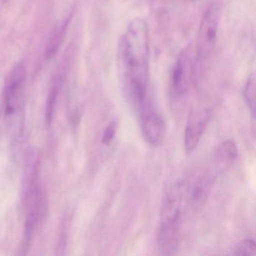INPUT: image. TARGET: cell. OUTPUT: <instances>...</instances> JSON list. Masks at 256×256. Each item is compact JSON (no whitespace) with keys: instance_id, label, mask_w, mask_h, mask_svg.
<instances>
[{"instance_id":"6da1fadb","label":"cell","mask_w":256,"mask_h":256,"mask_svg":"<svg viewBox=\"0 0 256 256\" xmlns=\"http://www.w3.org/2000/svg\"><path fill=\"white\" fill-rule=\"evenodd\" d=\"M118 68L127 98L143 108L149 74V32L144 19H133L122 35L118 48Z\"/></svg>"},{"instance_id":"7a4b0ae2","label":"cell","mask_w":256,"mask_h":256,"mask_svg":"<svg viewBox=\"0 0 256 256\" xmlns=\"http://www.w3.org/2000/svg\"><path fill=\"white\" fill-rule=\"evenodd\" d=\"M220 18L221 8L218 4H212L204 14L198 32L197 54L199 59H206L214 50Z\"/></svg>"},{"instance_id":"3957f363","label":"cell","mask_w":256,"mask_h":256,"mask_svg":"<svg viewBox=\"0 0 256 256\" xmlns=\"http://www.w3.org/2000/svg\"><path fill=\"white\" fill-rule=\"evenodd\" d=\"M26 72L23 64H18L7 78L5 86L6 114L14 115L19 108L23 96Z\"/></svg>"},{"instance_id":"277c9868","label":"cell","mask_w":256,"mask_h":256,"mask_svg":"<svg viewBox=\"0 0 256 256\" xmlns=\"http://www.w3.org/2000/svg\"><path fill=\"white\" fill-rule=\"evenodd\" d=\"M181 214L162 217L157 242L160 251L164 254H172L176 251L180 236Z\"/></svg>"},{"instance_id":"5b68a950","label":"cell","mask_w":256,"mask_h":256,"mask_svg":"<svg viewBox=\"0 0 256 256\" xmlns=\"http://www.w3.org/2000/svg\"><path fill=\"white\" fill-rule=\"evenodd\" d=\"M140 124L144 137L148 143L152 146H158L163 142L166 136V124L158 112L144 110Z\"/></svg>"},{"instance_id":"8992f818","label":"cell","mask_w":256,"mask_h":256,"mask_svg":"<svg viewBox=\"0 0 256 256\" xmlns=\"http://www.w3.org/2000/svg\"><path fill=\"white\" fill-rule=\"evenodd\" d=\"M210 114L208 110L192 112L188 118L185 131V148L192 152L197 148L209 122Z\"/></svg>"},{"instance_id":"52a82bcc","label":"cell","mask_w":256,"mask_h":256,"mask_svg":"<svg viewBox=\"0 0 256 256\" xmlns=\"http://www.w3.org/2000/svg\"><path fill=\"white\" fill-rule=\"evenodd\" d=\"M71 18V16H68L62 22V23L59 25L52 32V36L49 38L47 46H46V53H44V56H46L47 60H50L53 59L58 54V50H59L62 44V41L65 38L67 30H68Z\"/></svg>"},{"instance_id":"ba28073f","label":"cell","mask_w":256,"mask_h":256,"mask_svg":"<svg viewBox=\"0 0 256 256\" xmlns=\"http://www.w3.org/2000/svg\"><path fill=\"white\" fill-rule=\"evenodd\" d=\"M238 156V148L233 140L222 142L216 152L217 166L220 170H224L230 167Z\"/></svg>"},{"instance_id":"9c48e42d","label":"cell","mask_w":256,"mask_h":256,"mask_svg":"<svg viewBox=\"0 0 256 256\" xmlns=\"http://www.w3.org/2000/svg\"><path fill=\"white\" fill-rule=\"evenodd\" d=\"M60 85V78L55 79L54 82L49 91L48 95L46 106V125L48 127L52 125V122H53L55 108H56V102H58Z\"/></svg>"},{"instance_id":"30bf717a","label":"cell","mask_w":256,"mask_h":256,"mask_svg":"<svg viewBox=\"0 0 256 256\" xmlns=\"http://www.w3.org/2000/svg\"><path fill=\"white\" fill-rule=\"evenodd\" d=\"M210 180L208 178L202 180L197 184L192 194V202L196 208H200L206 202L208 198V191Z\"/></svg>"},{"instance_id":"8fae6325","label":"cell","mask_w":256,"mask_h":256,"mask_svg":"<svg viewBox=\"0 0 256 256\" xmlns=\"http://www.w3.org/2000/svg\"><path fill=\"white\" fill-rule=\"evenodd\" d=\"M184 78H185L184 58L180 56L176 62V66L174 68L173 74H172V84H173L174 89L180 95L184 92Z\"/></svg>"},{"instance_id":"7c38bea8","label":"cell","mask_w":256,"mask_h":256,"mask_svg":"<svg viewBox=\"0 0 256 256\" xmlns=\"http://www.w3.org/2000/svg\"><path fill=\"white\" fill-rule=\"evenodd\" d=\"M244 94L246 102L252 114L254 116L256 114V76L254 73L248 77L244 88Z\"/></svg>"},{"instance_id":"4fadbf2b","label":"cell","mask_w":256,"mask_h":256,"mask_svg":"<svg viewBox=\"0 0 256 256\" xmlns=\"http://www.w3.org/2000/svg\"><path fill=\"white\" fill-rule=\"evenodd\" d=\"M234 254L240 256H256V242L252 240L242 241L235 248Z\"/></svg>"},{"instance_id":"5bb4252c","label":"cell","mask_w":256,"mask_h":256,"mask_svg":"<svg viewBox=\"0 0 256 256\" xmlns=\"http://www.w3.org/2000/svg\"><path fill=\"white\" fill-rule=\"evenodd\" d=\"M116 124L115 122H110L106 128H104V132L102 134V142L103 144L109 145L112 140L114 138L116 134Z\"/></svg>"}]
</instances>
